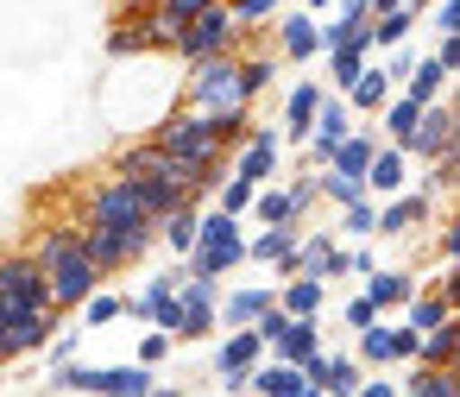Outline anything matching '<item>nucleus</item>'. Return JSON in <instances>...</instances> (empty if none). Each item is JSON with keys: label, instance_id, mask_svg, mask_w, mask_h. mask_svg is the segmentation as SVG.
Here are the masks:
<instances>
[{"label": "nucleus", "instance_id": "obj_1", "mask_svg": "<svg viewBox=\"0 0 460 397\" xmlns=\"http://www.w3.org/2000/svg\"><path fill=\"white\" fill-rule=\"evenodd\" d=\"M32 259L45 265V284H51V303L64 309V315H76L108 278L83 259V246H76V227H45L39 234V246H32Z\"/></svg>", "mask_w": 460, "mask_h": 397}, {"label": "nucleus", "instance_id": "obj_2", "mask_svg": "<svg viewBox=\"0 0 460 397\" xmlns=\"http://www.w3.org/2000/svg\"><path fill=\"white\" fill-rule=\"evenodd\" d=\"M83 227H108V234H127L139 252H152L158 246V221L146 215V202H139V190H133V177H120V171H108L89 196H83Z\"/></svg>", "mask_w": 460, "mask_h": 397}, {"label": "nucleus", "instance_id": "obj_3", "mask_svg": "<svg viewBox=\"0 0 460 397\" xmlns=\"http://www.w3.org/2000/svg\"><path fill=\"white\" fill-rule=\"evenodd\" d=\"M234 265H246V221H240V215H221V208H202V215H196V246H190L183 271H196V278H227Z\"/></svg>", "mask_w": 460, "mask_h": 397}, {"label": "nucleus", "instance_id": "obj_4", "mask_svg": "<svg viewBox=\"0 0 460 397\" xmlns=\"http://www.w3.org/2000/svg\"><path fill=\"white\" fill-rule=\"evenodd\" d=\"M221 51H240V57H246V32L234 26L227 0H208V7H202V13L183 26L177 57H183V70H190V64H202V57H221Z\"/></svg>", "mask_w": 460, "mask_h": 397}, {"label": "nucleus", "instance_id": "obj_5", "mask_svg": "<svg viewBox=\"0 0 460 397\" xmlns=\"http://www.w3.org/2000/svg\"><path fill=\"white\" fill-rule=\"evenodd\" d=\"M183 108H252V101H246V89H240V51H221V57L190 64Z\"/></svg>", "mask_w": 460, "mask_h": 397}, {"label": "nucleus", "instance_id": "obj_6", "mask_svg": "<svg viewBox=\"0 0 460 397\" xmlns=\"http://www.w3.org/2000/svg\"><path fill=\"white\" fill-rule=\"evenodd\" d=\"M0 309H7V322H20L32 309H58L51 284H45V265L32 252H0Z\"/></svg>", "mask_w": 460, "mask_h": 397}, {"label": "nucleus", "instance_id": "obj_7", "mask_svg": "<svg viewBox=\"0 0 460 397\" xmlns=\"http://www.w3.org/2000/svg\"><path fill=\"white\" fill-rule=\"evenodd\" d=\"M454 146H460V114H454V95L429 101V108L416 114V127L397 139V152H403L410 164H429V158H441V152H454Z\"/></svg>", "mask_w": 460, "mask_h": 397}, {"label": "nucleus", "instance_id": "obj_8", "mask_svg": "<svg viewBox=\"0 0 460 397\" xmlns=\"http://www.w3.org/2000/svg\"><path fill=\"white\" fill-rule=\"evenodd\" d=\"M215 309H221V278L183 271V284H177V340H208L221 328Z\"/></svg>", "mask_w": 460, "mask_h": 397}, {"label": "nucleus", "instance_id": "obj_9", "mask_svg": "<svg viewBox=\"0 0 460 397\" xmlns=\"http://www.w3.org/2000/svg\"><path fill=\"white\" fill-rule=\"evenodd\" d=\"M278 158H284V139H278V127H246V139L234 146V158H227V171L240 177V183H278Z\"/></svg>", "mask_w": 460, "mask_h": 397}, {"label": "nucleus", "instance_id": "obj_10", "mask_svg": "<svg viewBox=\"0 0 460 397\" xmlns=\"http://www.w3.org/2000/svg\"><path fill=\"white\" fill-rule=\"evenodd\" d=\"M76 246H83V259H89V265H95L102 278H120L127 265H139V259H146V252H139V246H133L127 234H108V227H83V221H76Z\"/></svg>", "mask_w": 460, "mask_h": 397}, {"label": "nucleus", "instance_id": "obj_11", "mask_svg": "<svg viewBox=\"0 0 460 397\" xmlns=\"http://www.w3.org/2000/svg\"><path fill=\"white\" fill-rule=\"evenodd\" d=\"M429 215H435V202H429L422 190H397V196H385V202H378V221H372V234H385V240H403V234H416Z\"/></svg>", "mask_w": 460, "mask_h": 397}, {"label": "nucleus", "instance_id": "obj_12", "mask_svg": "<svg viewBox=\"0 0 460 397\" xmlns=\"http://www.w3.org/2000/svg\"><path fill=\"white\" fill-rule=\"evenodd\" d=\"M296 240H303V221H290V227H259V234L246 240V259H252V265H271L278 278H296Z\"/></svg>", "mask_w": 460, "mask_h": 397}, {"label": "nucleus", "instance_id": "obj_13", "mask_svg": "<svg viewBox=\"0 0 460 397\" xmlns=\"http://www.w3.org/2000/svg\"><path fill=\"white\" fill-rule=\"evenodd\" d=\"M322 83H296L290 95H284V120H278V139L284 146H309V127H315V108H322Z\"/></svg>", "mask_w": 460, "mask_h": 397}, {"label": "nucleus", "instance_id": "obj_14", "mask_svg": "<svg viewBox=\"0 0 460 397\" xmlns=\"http://www.w3.org/2000/svg\"><path fill=\"white\" fill-rule=\"evenodd\" d=\"M315 13H278V57L284 64H309L322 57V39H315Z\"/></svg>", "mask_w": 460, "mask_h": 397}, {"label": "nucleus", "instance_id": "obj_15", "mask_svg": "<svg viewBox=\"0 0 460 397\" xmlns=\"http://www.w3.org/2000/svg\"><path fill=\"white\" fill-rule=\"evenodd\" d=\"M391 95H397V89H391V76L378 70V57H366V70H359V76L347 83V95H341V101H347V108H353L359 120H372V114H378V108H385Z\"/></svg>", "mask_w": 460, "mask_h": 397}, {"label": "nucleus", "instance_id": "obj_16", "mask_svg": "<svg viewBox=\"0 0 460 397\" xmlns=\"http://www.w3.org/2000/svg\"><path fill=\"white\" fill-rule=\"evenodd\" d=\"M397 190H410V158H403L397 146H378L372 164H366V196L385 202V196H397Z\"/></svg>", "mask_w": 460, "mask_h": 397}, {"label": "nucleus", "instance_id": "obj_17", "mask_svg": "<svg viewBox=\"0 0 460 397\" xmlns=\"http://www.w3.org/2000/svg\"><path fill=\"white\" fill-rule=\"evenodd\" d=\"M271 303H278V284H246V290H227L215 315H221L227 328H252V322H259Z\"/></svg>", "mask_w": 460, "mask_h": 397}, {"label": "nucleus", "instance_id": "obj_18", "mask_svg": "<svg viewBox=\"0 0 460 397\" xmlns=\"http://www.w3.org/2000/svg\"><path fill=\"white\" fill-rule=\"evenodd\" d=\"M278 309L284 315H322L328 309V284L322 278H303V271L296 278H278Z\"/></svg>", "mask_w": 460, "mask_h": 397}, {"label": "nucleus", "instance_id": "obj_19", "mask_svg": "<svg viewBox=\"0 0 460 397\" xmlns=\"http://www.w3.org/2000/svg\"><path fill=\"white\" fill-rule=\"evenodd\" d=\"M303 384H309V378H303V366H290V359H271V353H265V359L252 366V384H246V391H259V397H296Z\"/></svg>", "mask_w": 460, "mask_h": 397}, {"label": "nucleus", "instance_id": "obj_20", "mask_svg": "<svg viewBox=\"0 0 460 397\" xmlns=\"http://www.w3.org/2000/svg\"><path fill=\"white\" fill-rule=\"evenodd\" d=\"M416 290H422L416 271H366V296L378 303V315H385V309H403Z\"/></svg>", "mask_w": 460, "mask_h": 397}, {"label": "nucleus", "instance_id": "obj_21", "mask_svg": "<svg viewBox=\"0 0 460 397\" xmlns=\"http://www.w3.org/2000/svg\"><path fill=\"white\" fill-rule=\"evenodd\" d=\"M265 359V340L252 328H227V340L215 347V372H252Z\"/></svg>", "mask_w": 460, "mask_h": 397}, {"label": "nucleus", "instance_id": "obj_22", "mask_svg": "<svg viewBox=\"0 0 460 397\" xmlns=\"http://www.w3.org/2000/svg\"><path fill=\"white\" fill-rule=\"evenodd\" d=\"M447 83H454V70H441L435 57H416V70L403 76V89H397V95H410L416 108H429V101H441V95H447Z\"/></svg>", "mask_w": 460, "mask_h": 397}, {"label": "nucleus", "instance_id": "obj_23", "mask_svg": "<svg viewBox=\"0 0 460 397\" xmlns=\"http://www.w3.org/2000/svg\"><path fill=\"white\" fill-rule=\"evenodd\" d=\"M315 347H322V315H290V328L278 334L271 359H290V366H296V359H309Z\"/></svg>", "mask_w": 460, "mask_h": 397}, {"label": "nucleus", "instance_id": "obj_24", "mask_svg": "<svg viewBox=\"0 0 460 397\" xmlns=\"http://www.w3.org/2000/svg\"><path fill=\"white\" fill-rule=\"evenodd\" d=\"M397 397H460V372L454 366H410Z\"/></svg>", "mask_w": 460, "mask_h": 397}, {"label": "nucleus", "instance_id": "obj_25", "mask_svg": "<svg viewBox=\"0 0 460 397\" xmlns=\"http://www.w3.org/2000/svg\"><path fill=\"white\" fill-rule=\"evenodd\" d=\"M246 221H259V227H290V221H296V208H290V190H284V183H259V190H252V208H246Z\"/></svg>", "mask_w": 460, "mask_h": 397}, {"label": "nucleus", "instance_id": "obj_26", "mask_svg": "<svg viewBox=\"0 0 460 397\" xmlns=\"http://www.w3.org/2000/svg\"><path fill=\"white\" fill-rule=\"evenodd\" d=\"M422 26L416 7H397V13H372V57L391 51V45H410V32Z\"/></svg>", "mask_w": 460, "mask_h": 397}, {"label": "nucleus", "instance_id": "obj_27", "mask_svg": "<svg viewBox=\"0 0 460 397\" xmlns=\"http://www.w3.org/2000/svg\"><path fill=\"white\" fill-rule=\"evenodd\" d=\"M359 378H366V366H359L353 353H328V359H322L315 391H328V397H353V391H359Z\"/></svg>", "mask_w": 460, "mask_h": 397}, {"label": "nucleus", "instance_id": "obj_28", "mask_svg": "<svg viewBox=\"0 0 460 397\" xmlns=\"http://www.w3.org/2000/svg\"><path fill=\"white\" fill-rule=\"evenodd\" d=\"M196 202H183V208H171L164 221H158V246H171L177 259H190V246H196Z\"/></svg>", "mask_w": 460, "mask_h": 397}, {"label": "nucleus", "instance_id": "obj_29", "mask_svg": "<svg viewBox=\"0 0 460 397\" xmlns=\"http://www.w3.org/2000/svg\"><path fill=\"white\" fill-rule=\"evenodd\" d=\"M454 353H460V322L447 315V322H435V328L422 334V347H416V366H454Z\"/></svg>", "mask_w": 460, "mask_h": 397}, {"label": "nucleus", "instance_id": "obj_30", "mask_svg": "<svg viewBox=\"0 0 460 397\" xmlns=\"http://www.w3.org/2000/svg\"><path fill=\"white\" fill-rule=\"evenodd\" d=\"M454 183H460V146H454V152H441V158H429V177H422L416 190H422L429 202H447V196H454Z\"/></svg>", "mask_w": 460, "mask_h": 397}, {"label": "nucleus", "instance_id": "obj_31", "mask_svg": "<svg viewBox=\"0 0 460 397\" xmlns=\"http://www.w3.org/2000/svg\"><path fill=\"white\" fill-rule=\"evenodd\" d=\"M447 315H454V303H447L441 290H416V296L403 303V322H410L416 334H429V328H435V322H447Z\"/></svg>", "mask_w": 460, "mask_h": 397}, {"label": "nucleus", "instance_id": "obj_32", "mask_svg": "<svg viewBox=\"0 0 460 397\" xmlns=\"http://www.w3.org/2000/svg\"><path fill=\"white\" fill-rule=\"evenodd\" d=\"M76 315H83V328H114V322L127 315V290H95Z\"/></svg>", "mask_w": 460, "mask_h": 397}, {"label": "nucleus", "instance_id": "obj_33", "mask_svg": "<svg viewBox=\"0 0 460 397\" xmlns=\"http://www.w3.org/2000/svg\"><path fill=\"white\" fill-rule=\"evenodd\" d=\"M271 83H278V57H271V51L240 57V89H246V101H252V95H265Z\"/></svg>", "mask_w": 460, "mask_h": 397}, {"label": "nucleus", "instance_id": "obj_34", "mask_svg": "<svg viewBox=\"0 0 460 397\" xmlns=\"http://www.w3.org/2000/svg\"><path fill=\"white\" fill-rule=\"evenodd\" d=\"M322 57H328V83L322 89H334V95H347V83L366 70V51H347V45L341 51H322Z\"/></svg>", "mask_w": 460, "mask_h": 397}, {"label": "nucleus", "instance_id": "obj_35", "mask_svg": "<svg viewBox=\"0 0 460 397\" xmlns=\"http://www.w3.org/2000/svg\"><path fill=\"white\" fill-rule=\"evenodd\" d=\"M227 13H234V26H240V32H259L265 20H278V13H284V0H227Z\"/></svg>", "mask_w": 460, "mask_h": 397}, {"label": "nucleus", "instance_id": "obj_36", "mask_svg": "<svg viewBox=\"0 0 460 397\" xmlns=\"http://www.w3.org/2000/svg\"><path fill=\"white\" fill-rule=\"evenodd\" d=\"M108 57H114V64H120V57H146L139 20H114V26H108Z\"/></svg>", "mask_w": 460, "mask_h": 397}, {"label": "nucleus", "instance_id": "obj_37", "mask_svg": "<svg viewBox=\"0 0 460 397\" xmlns=\"http://www.w3.org/2000/svg\"><path fill=\"white\" fill-rule=\"evenodd\" d=\"M353 359H359L366 372H372V366H391V328H385V322L359 328V353H353Z\"/></svg>", "mask_w": 460, "mask_h": 397}, {"label": "nucleus", "instance_id": "obj_38", "mask_svg": "<svg viewBox=\"0 0 460 397\" xmlns=\"http://www.w3.org/2000/svg\"><path fill=\"white\" fill-rule=\"evenodd\" d=\"M215 208H221V215H240V221H246V208H252V183H240V177L227 171V183L215 190Z\"/></svg>", "mask_w": 460, "mask_h": 397}, {"label": "nucleus", "instance_id": "obj_39", "mask_svg": "<svg viewBox=\"0 0 460 397\" xmlns=\"http://www.w3.org/2000/svg\"><path fill=\"white\" fill-rule=\"evenodd\" d=\"M284 190H290V208H296V221H303V215H309V208L322 202V190H315V171H296V177H290Z\"/></svg>", "mask_w": 460, "mask_h": 397}, {"label": "nucleus", "instance_id": "obj_40", "mask_svg": "<svg viewBox=\"0 0 460 397\" xmlns=\"http://www.w3.org/2000/svg\"><path fill=\"white\" fill-rule=\"evenodd\" d=\"M372 221H378V202L372 196H359V202L341 208V234H372Z\"/></svg>", "mask_w": 460, "mask_h": 397}, {"label": "nucleus", "instance_id": "obj_41", "mask_svg": "<svg viewBox=\"0 0 460 397\" xmlns=\"http://www.w3.org/2000/svg\"><path fill=\"white\" fill-rule=\"evenodd\" d=\"M416 347H422V334L410 322H397L391 328V366H416Z\"/></svg>", "mask_w": 460, "mask_h": 397}, {"label": "nucleus", "instance_id": "obj_42", "mask_svg": "<svg viewBox=\"0 0 460 397\" xmlns=\"http://www.w3.org/2000/svg\"><path fill=\"white\" fill-rule=\"evenodd\" d=\"M171 347H177V334H164V328L139 334V366H164V359H171Z\"/></svg>", "mask_w": 460, "mask_h": 397}, {"label": "nucleus", "instance_id": "obj_43", "mask_svg": "<svg viewBox=\"0 0 460 397\" xmlns=\"http://www.w3.org/2000/svg\"><path fill=\"white\" fill-rule=\"evenodd\" d=\"M429 26H435V39H447V32H460V0H429V13H422Z\"/></svg>", "mask_w": 460, "mask_h": 397}, {"label": "nucleus", "instance_id": "obj_44", "mask_svg": "<svg viewBox=\"0 0 460 397\" xmlns=\"http://www.w3.org/2000/svg\"><path fill=\"white\" fill-rule=\"evenodd\" d=\"M435 252H441V265L460 259V221L454 215H441V227H435Z\"/></svg>", "mask_w": 460, "mask_h": 397}, {"label": "nucleus", "instance_id": "obj_45", "mask_svg": "<svg viewBox=\"0 0 460 397\" xmlns=\"http://www.w3.org/2000/svg\"><path fill=\"white\" fill-rule=\"evenodd\" d=\"M341 322H347V328H353V334H359V328H372V322H378V303H372V296H366V290H359V296H353V303H347V309H341Z\"/></svg>", "mask_w": 460, "mask_h": 397}, {"label": "nucleus", "instance_id": "obj_46", "mask_svg": "<svg viewBox=\"0 0 460 397\" xmlns=\"http://www.w3.org/2000/svg\"><path fill=\"white\" fill-rule=\"evenodd\" d=\"M429 57H435L441 70H454V64H460V32H447V39H435V51H429Z\"/></svg>", "mask_w": 460, "mask_h": 397}, {"label": "nucleus", "instance_id": "obj_47", "mask_svg": "<svg viewBox=\"0 0 460 397\" xmlns=\"http://www.w3.org/2000/svg\"><path fill=\"white\" fill-rule=\"evenodd\" d=\"M353 397H397V384H391V378H372V372H366V378H359V391H353Z\"/></svg>", "mask_w": 460, "mask_h": 397}, {"label": "nucleus", "instance_id": "obj_48", "mask_svg": "<svg viewBox=\"0 0 460 397\" xmlns=\"http://www.w3.org/2000/svg\"><path fill=\"white\" fill-rule=\"evenodd\" d=\"M152 7H171V13H183V20H196V13L208 7V0H152Z\"/></svg>", "mask_w": 460, "mask_h": 397}, {"label": "nucleus", "instance_id": "obj_49", "mask_svg": "<svg viewBox=\"0 0 460 397\" xmlns=\"http://www.w3.org/2000/svg\"><path fill=\"white\" fill-rule=\"evenodd\" d=\"M215 378H221V391H227V397H240V391L252 384V372H215Z\"/></svg>", "mask_w": 460, "mask_h": 397}, {"label": "nucleus", "instance_id": "obj_50", "mask_svg": "<svg viewBox=\"0 0 460 397\" xmlns=\"http://www.w3.org/2000/svg\"><path fill=\"white\" fill-rule=\"evenodd\" d=\"M403 7V0H372V13H397Z\"/></svg>", "mask_w": 460, "mask_h": 397}, {"label": "nucleus", "instance_id": "obj_51", "mask_svg": "<svg viewBox=\"0 0 460 397\" xmlns=\"http://www.w3.org/2000/svg\"><path fill=\"white\" fill-rule=\"evenodd\" d=\"M328 7H334V0H309V7H303V13H315V20H322Z\"/></svg>", "mask_w": 460, "mask_h": 397}, {"label": "nucleus", "instance_id": "obj_52", "mask_svg": "<svg viewBox=\"0 0 460 397\" xmlns=\"http://www.w3.org/2000/svg\"><path fill=\"white\" fill-rule=\"evenodd\" d=\"M296 397H328V391H315V384H303V391H296Z\"/></svg>", "mask_w": 460, "mask_h": 397}, {"label": "nucleus", "instance_id": "obj_53", "mask_svg": "<svg viewBox=\"0 0 460 397\" xmlns=\"http://www.w3.org/2000/svg\"><path fill=\"white\" fill-rule=\"evenodd\" d=\"M403 7H416V13H429V0H403Z\"/></svg>", "mask_w": 460, "mask_h": 397}, {"label": "nucleus", "instance_id": "obj_54", "mask_svg": "<svg viewBox=\"0 0 460 397\" xmlns=\"http://www.w3.org/2000/svg\"><path fill=\"white\" fill-rule=\"evenodd\" d=\"M0 328H7V309H0Z\"/></svg>", "mask_w": 460, "mask_h": 397}, {"label": "nucleus", "instance_id": "obj_55", "mask_svg": "<svg viewBox=\"0 0 460 397\" xmlns=\"http://www.w3.org/2000/svg\"><path fill=\"white\" fill-rule=\"evenodd\" d=\"M108 397H120V391H108Z\"/></svg>", "mask_w": 460, "mask_h": 397}]
</instances>
